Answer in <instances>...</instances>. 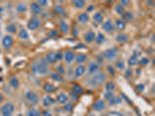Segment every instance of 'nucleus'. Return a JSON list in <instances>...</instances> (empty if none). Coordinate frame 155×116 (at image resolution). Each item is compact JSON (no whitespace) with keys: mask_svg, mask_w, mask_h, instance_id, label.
<instances>
[{"mask_svg":"<svg viewBox=\"0 0 155 116\" xmlns=\"http://www.w3.org/2000/svg\"><path fill=\"white\" fill-rule=\"evenodd\" d=\"M57 70V73H58L61 75H64V74H65V69L64 67H63L62 65H58V67H56Z\"/></svg>","mask_w":155,"mask_h":116,"instance_id":"obj_44","label":"nucleus"},{"mask_svg":"<svg viewBox=\"0 0 155 116\" xmlns=\"http://www.w3.org/2000/svg\"><path fill=\"white\" fill-rule=\"evenodd\" d=\"M42 103L43 105H44V107L48 108L51 107V106L53 105H54L55 103H56V101H55L52 97L48 95H45V96L44 97V98H43L42 100Z\"/></svg>","mask_w":155,"mask_h":116,"instance_id":"obj_9","label":"nucleus"},{"mask_svg":"<svg viewBox=\"0 0 155 116\" xmlns=\"http://www.w3.org/2000/svg\"><path fill=\"white\" fill-rule=\"evenodd\" d=\"M50 77L52 80H54V81H57V82H63L64 81V78L62 77V75L59 74L57 72H52L50 74Z\"/></svg>","mask_w":155,"mask_h":116,"instance_id":"obj_22","label":"nucleus"},{"mask_svg":"<svg viewBox=\"0 0 155 116\" xmlns=\"http://www.w3.org/2000/svg\"><path fill=\"white\" fill-rule=\"evenodd\" d=\"M73 108H74V105H73L72 103H70V102L66 103L65 105L64 106V111H68V112H71V111L73 110Z\"/></svg>","mask_w":155,"mask_h":116,"instance_id":"obj_40","label":"nucleus"},{"mask_svg":"<svg viewBox=\"0 0 155 116\" xmlns=\"http://www.w3.org/2000/svg\"><path fill=\"white\" fill-rule=\"evenodd\" d=\"M129 3H130V2L127 1V0H121V2H120V4H121L123 6H124V5H128Z\"/></svg>","mask_w":155,"mask_h":116,"instance_id":"obj_54","label":"nucleus"},{"mask_svg":"<svg viewBox=\"0 0 155 116\" xmlns=\"http://www.w3.org/2000/svg\"><path fill=\"white\" fill-rule=\"evenodd\" d=\"M99 65L95 62H91L88 66V74H95L99 70Z\"/></svg>","mask_w":155,"mask_h":116,"instance_id":"obj_11","label":"nucleus"},{"mask_svg":"<svg viewBox=\"0 0 155 116\" xmlns=\"http://www.w3.org/2000/svg\"><path fill=\"white\" fill-rule=\"evenodd\" d=\"M106 116H125L124 114L119 112V111H109V113H107Z\"/></svg>","mask_w":155,"mask_h":116,"instance_id":"obj_47","label":"nucleus"},{"mask_svg":"<svg viewBox=\"0 0 155 116\" xmlns=\"http://www.w3.org/2000/svg\"><path fill=\"white\" fill-rule=\"evenodd\" d=\"M56 100H57V102L59 103V104L64 105V104H66V103H68V102L69 98L64 93H63V92H61L60 94H58V95H57Z\"/></svg>","mask_w":155,"mask_h":116,"instance_id":"obj_13","label":"nucleus"},{"mask_svg":"<svg viewBox=\"0 0 155 116\" xmlns=\"http://www.w3.org/2000/svg\"><path fill=\"white\" fill-rule=\"evenodd\" d=\"M74 57H75V54L71 50H67L64 55V58L67 63H71L74 60Z\"/></svg>","mask_w":155,"mask_h":116,"instance_id":"obj_14","label":"nucleus"},{"mask_svg":"<svg viewBox=\"0 0 155 116\" xmlns=\"http://www.w3.org/2000/svg\"><path fill=\"white\" fill-rule=\"evenodd\" d=\"M85 67L84 65H80L78 66L74 70V75H75V77H80L83 75V74H85Z\"/></svg>","mask_w":155,"mask_h":116,"instance_id":"obj_16","label":"nucleus"},{"mask_svg":"<svg viewBox=\"0 0 155 116\" xmlns=\"http://www.w3.org/2000/svg\"><path fill=\"white\" fill-rule=\"evenodd\" d=\"M32 72L37 75H45L49 73V67L48 63L45 59L41 60L40 62L34 63L32 65Z\"/></svg>","mask_w":155,"mask_h":116,"instance_id":"obj_1","label":"nucleus"},{"mask_svg":"<svg viewBox=\"0 0 155 116\" xmlns=\"http://www.w3.org/2000/svg\"><path fill=\"white\" fill-rule=\"evenodd\" d=\"M37 3L41 5V6H42V5H46L48 4V1L47 0H39Z\"/></svg>","mask_w":155,"mask_h":116,"instance_id":"obj_53","label":"nucleus"},{"mask_svg":"<svg viewBox=\"0 0 155 116\" xmlns=\"http://www.w3.org/2000/svg\"><path fill=\"white\" fill-rule=\"evenodd\" d=\"M94 9V5H89V6H88V12H92V10H93Z\"/></svg>","mask_w":155,"mask_h":116,"instance_id":"obj_56","label":"nucleus"},{"mask_svg":"<svg viewBox=\"0 0 155 116\" xmlns=\"http://www.w3.org/2000/svg\"><path fill=\"white\" fill-rule=\"evenodd\" d=\"M45 60H47V62H48V63H56L57 58H56V55H55L54 52H53V51H51V52H49V53L47 54Z\"/></svg>","mask_w":155,"mask_h":116,"instance_id":"obj_17","label":"nucleus"},{"mask_svg":"<svg viewBox=\"0 0 155 116\" xmlns=\"http://www.w3.org/2000/svg\"><path fill=\"white\" fill-rule=\"evenodd\" d=\"M16 9L18 12H24L27 10V5L24 2H19L16 5Z\"/></svg>","mask_w":155,"mask_h":116,"instance_id":"obj_27","label":"nucleus"},{"mask_svg":"<svg viewBox=\"0 0 155 116\" xmlns=\"http://www.w3.org/2000/svg\"><path fill=\"white\" fill-rule=\"evenodd\" d=\"M84 38H85V42L88 43V44H91V43L95 40V34L93 31H88L85 34Z\"/></svg>","mask_w":155,"mask_h":116,"instance_id":"obj_15","label":"nucleus"},{"mask_svg":"<svg viewBox=\"0 0 155 116\" xmlns=\"http://www.w3.org/2000/svg\"><path fill=\"white\" fill-rule=\"evenodd\" d=\"M122 102V98L118 96H114L109 101V105H114L120 104Z\"/></svg>","mask_w":155,"mask_h":116,"instance_id":"obj_31","label":"nucleus"},{"mask_svg":"<svg viewBox=\"0 0 155 116\" xmlns=\"http://www.w3.org/2000/svg\"><path fill=\"white\" fill-rule=\"evenodd\" d=\"M1 18H2V16H0V19H1Z\"/></svg>","mask_w":155,"mask_h":116,"instance_id":"obj_62","label":"nucleus"},{"mask_svg":"<svg viewBox=\"0 0 155 116\" xmlns=\"http://www.w3.org/2000/svg\"><path fill=\"white\" fill-rule=\"evenodd\" d=\"M41 21L38 18L34 17L30 19V21L27 23V28L30 30H36L41 27Z\"/></svg>","mask_w":155,"mask_h":116,"instance_id":"obj_6","label":"nucleus"},{"mask_svg":"<svg viewBox=\"0 0 155 116\" xmlns=\"http://www.w3.org/2000/svg\"><path fill=\"white\" fill-rule=\"evenodd\" d=\"M115 10L118 14L122 15L124 12V7L120 3L116 4V7H115Z\"/></svg>","mask_w":155,"mask_h":116,"instance_id":"obj_39","label":"nucleus"},{"mask_svg":"<svg viewBox=\"0 0 155 116\" xmlns=\"http://www.w3.org/2000/svg\"><path fill=\"white\" fill-rule=\"evenodd\" d=\"M88 116H96V115H95V114H92H92H88Z\"/></svg>","mask_w":155,"mask_h":116,"instance_id":"obj_60","label":"nucleus"},{"mask_svg":"<svg viewBox=\"0 0 155 116\" xmlns=\"http://www.w3.org/2000/svg\"><path fill=\"white\" fill-rule=\"evenodd\" d=\"M78 22L81 23H86L89 21V16L86 12H83L81 14H80L78 17Z\"/></svg>","mask_w":155,"mask_h":116,"instance_id":"obj_24","label":"nucleus"},{"mask_svg":"<svg viewBox=\"0 0 155 116\" xmlns=\"http://www.w3.org/2000/svg\"><path fill=\"white\" fill-rule=\"evenodd\" d=\"M138 62H139V63L141 64V65L146 66L147 65L148 63H150V60H149L147 57H142Z\"/></svg>","mask_w":155,"mask_h":116,"instance_id":"obj_46","label":"nucleus"},{"mask_svg":"<svg viewBox=\"0 0 155 116\" xmlns=\"http://www.w3.org/2000/svg\"><path fill=\"white\" fill-rule=\"evenodd\" d=\"M15 111L14 105L10 102H6L0 108L1 116H12Z\"/></svg>","mask_w":155,"mask_h":116,"instance_id":"obj_3","label":"nucleus"},{"mask_svg":"<svg viewBox=\"0 0 155 116\" xmlns=\"http://www.w3.org/2000/svg\"><path fill=\"white\" fill-rule=\"evenodd\" d=\"M122 19L124 22H131L134 19V15L131 13L130 12H124L123 14L121 15Z\"/></svg>","mask_w":155,"mask_h":116,"instance_id":"obj_18","label":"nucleus"},{"mask_svg":"<svg viewBox=\"0 0 155 116\" xmlns=\"http://www.w3.org/2000/svg\"><path fill=\"white\" fill-rule=\"evenodd\" d=\"M4 100V96L3 95H2V93L1 92H0V103L1 102H2V101Z\"/></svg>","mask_w":155,"mask_h":116,"instance_id":"obj_57","label":"nucleus"},{"mask_svg":"<svg viewBox=\"0 0 155 116\" xmlns=\"http://www.w3.org/2000/svg\"><path fill=\"white\" fill-rule=\"evenodd\" d=\"M43 88H44V92H46L47 93H52V92H55V90H56V88L49 82L44 83Z\"/></svg>","mask_w":155,"mask_h":116,"instance_id":"obj_19","label":"nucleus"},{"mask_svg":"<svg viewBox=\"0 0 155 116\" xmlns=\"http://www.w3.org/2000/svg\"><path fill=\"white\" fill-rule=\"evenodd\" d=\"M116 40L118 42H127V41L129 40V37L127 35V34H120L116 36Z\"/></svg>","mask_w":155,"mask_h":116,"instance_id":"obj_29","label":"nucleus"},{"mask_svg":"<svg viewBox=\"0 0 155 116\" xmlns=\"http://www.w3.org/2000/svg\"><path fill=\"white\" fill-rule=\"evenodd\" d=\"M107 71L109 72V74L111 76H115L116 74V71H115V68L111 65L107 66Z\"/></svg>","mask_w":155,"mask_h":116,"instance_id":"obj_48","label":"nucleus"},{"mask_svg":"<svg viewBox=\"0 0 155 116\" xmlns=\"http://www.w3.org/2000/svg\"><path fill=\"white\" fill-rule=\"evenodd\" d=\"M96 61L98 64H103L104 63V57L102 55H97L96 56Z\"/></svg>","mask_w":155,"mask_h":116,"instance_id":"obj_49","label":"nucleus"},{"mask_svg":"<svg viewBox=\"0 0 155 116\" xmlns=\"http://www.w3.org/2000/svg\"><path fill=\"white\" fill-rule=\"evenodd\" d=\"M106 108V102L102 99L96 101L93 104V109L96 111H101Z\"/></svg>","mask_w":155,"mask_h":116,"instance_id":"obj_10","label":"nucleus"},{"mask_svg":"<svg viewBox=\"0 0 155 116\" xmlns=\"http://www.w3.org/2000/svg\"><path fill=\"white\" fill-rule=\"evenodd\" d=\"M137 89L140 92H143V90H144V85H142V84L137 85Z\"/></svg>","mask_w":155,"mask_h":116,"instance_id":"obj_52","label":"nucleus"},{"mask_svg":"<svg viewBox=\"0 0 155 116\" xmlns=\"http://www.w3.org/2000/svg\"><path fill=\"white\" fill-rule=\"evenodd\" d=\"M103 97H104V98L106 99V100H107L108 102H109L112 98L114 97V94L113 93V92H106V93L104 94V95H103Z\"/></svg>","mask_w":155,"mask_h":116,"instance_id":"obj_45","label":"nucleus"},{"mask_svg":"<svg viewBox=\"0 0 155 116\" xmlns=\"http://www.w3.org/2000/svg\"><path fill=\"white\" fill-rule=\"evenodd\" d=\"M116 66L120 70H124V68H125V63H124V62L123 60H118V61L116 62Z\"/></svg>","mask_w":155,"mask_h":116,"instance_id":"obj_43","label":"nucleus"},{"mask_svg":"<svg viewBox=\"0 0 155 116\" xmlns=\"http://www.w3.org/2000/svg\"><path fill=\"white\" fill-rule=\"evenodd\" d=\"M106 78H107V77H106V74H104V73L95 74H94L93 77L89 81V84L92 87L100 86L101 85H102L106 81Z\"/></svg>","mask_w":155,"mask_h":116,"instance_id":"obj_2","label":"nucleus"},{"mask_svg":"<svg viewBox=\"0 0 155 116\" xmlns=\"http://www.w3.org/2000/svg\"><path fill=\"white\" fill-rule=\"evenodd\" d=\"M72 4L77 9H82L85 5V2L84 0H74L72 1Z\"/></svg>","mask_w":155,"mask_h":116,"instance_id":"obj_28","label":"nucleus"},{"mask_svg":"<svg viewBox=\"0 0 155 116\" xmlns=\"http://www.w3.org/2000/svg\"><path fill=\"white\" fill-rule=\"evenodd\" d=\"M19 37L22 40H27L29 38V34L27 30H24V29H22L19 32Z\"/></svg>","mask_w":155,"mask_h":116,"instance_id":"obj_32","label":"nucleus"},{"mask_svg":"<svg viewBox=\"0 0 155 116\" xmlns=\"http://www.w3.org/2000/svg\"><path fill=\"white\" fill-rule=\"evenodd\" d=\"M138 63V59H137V51L134 52V54L130 57V59L128 60V64L130 66H135Z\"/></svg>","mask_w":155,"mask_h":116,"instance_id":"obj_21","label":"nucleus"},{"mask_svg":"<svg viewBox=\"0 0 155 116\" xmlns=\"http://www.w3.org/2000/svg\"><path fill=\"white\" fill-rule=\"evenodd\" d=\"M42 115L43 116H53V114H52V113H51V111H48V110H44V111H43Z\"/></svg>","mask_w":155,"mask_h":116,"instance_id":"obj_51","label":"nucleus"},{"mask_svg":"<svg viewBox=\"0 0 155 116\" xmlns=\"http://www.w3.org/2000/svg\"><path fill=\"white\" fill-rule=\"evenodd\" d=\"M25 98L29 103L32 105H36L39 102V97L35 92L30 90L25 94Z\"/></svg>","mask_w":155,"mask_h":116,"instance_id":"obj_4","label":"nucleus"},{"mask_svg":"<svg viewBox=\"0 0 155 116\" xmlns=\"http://www.w3.org/2000/svg\"><path fill=\"white\" fill-rule=\"evenodd\" d=\"M95 44H98V45H101L103 43L105 42L106 40V37H105L104 34H102V33H99V34H97V36L95 37Z\"/></svg>","mask_w":155,"mask_h":116,"instance_id":"obj_26","label":"nucleus"},{"mask_svg":"<svg viewBox=\"0 0 155 116\" xmlns=\"http://www.w3.org/2000/svg\"><path fill=\"white\" fill-rule=\"evenodd\" d=\"M102 29L103 30H105L106 33H110L111 34V33H113L115 30V25L109 19V20H107V21H106L102 24Z\"/></svg>","mask_w":155,"mask_h":116,"instance_id":"obj_8","label":"nucleus"},{"mask_svg":"<svg viewBox=\"0 0 155 116\" xmlns=\"http://www.w3.org/2000/svg\"><path fill=\"white\" fill-rule=\"evenodd\" d=\"M2 47L5 49H9L13 44V39L10 35H5V37L2 38Z\"/></svg>","mask_w":155,"mask_h":116,"instance_id":"obj_7","label":"nucleus"},{"mask_svg":"<svg viewBox=\"0 0 155 116\" xmlns=\"http://www.w3.org/2000/svg\"><path fill=\"white\" fill-rule=\"evenodd\" d=\"M5 30L9 34H15L16 30H17V27H16V26L15 24H9L6 27Z\"/></svg>","mask_w":155,"mask_h":116,"instance_id":"obj_33","label":"nucleus"},{"mask_svg":"<svg viewBox=\"0 0 155 116\" xmlns=\"http://www.w3.org/2000/svg\"><path fill=\"white\" fill-rule=\"evenodd\" d=\"M9 84L12 86V88H15V89H17L19 87V81L17 79V77H16L15 76H12L9 79Z\"/></svg>","mask_w":155,"mask_h":116,"instance_id":"obj_25","label":"nucleus"},{"mask_svg":"<svg viewBox=\"0 0 155 116\" xmlns=\"http://www.w3.org/2000/svg\"><path fill=\"white\" fill-rule=\"evenodd\" d=\"M72 92H75L76 94H78V95H81V94H82L83 92H84V90H83V88H81L80 85H73L72 86Z\"/></svg>","mask_w":155,"mask_h":116,"instance_id":"obj_35","label":"nucleus"},{"mask_svg":"<svg viewBox=\"0 0 155 116\" xmlns=\"http://www.w3.org/2000/svg\"><path fill=\"white\" fill-rule=\"evenodd\" d=\"M74 60H75L76 63H85L87 60V56L84 53H78V54L75 55Z\"/></svg>","mask_w":155,"mask_h":116,"instance_id":"obj_23","label":"nucleus"},{"mask_svg":"<svg viewBox=\"0 0 155 116\" xmlns=\"http://www.w3.org/2000/svg\"><path fill=\"white\" fill-rule=\"evenodd\" d=\"M118 53V49L117 48H110L107 49L102 53V56L108 60H113Z\"/></svg>","mask_w":155,"mask_h":116,"instance_id":"obj_5","label":"nucleus"},{"mask_svg":"<svg viewBox=\"0 0 155 116\" xmlns=\"http://www.w3.org/2000/svg\"><path fill=\"white\" fill-rule=\"evenodd\" d=\"M58 34V30H50V31L48 32V34H47V36H48V37H50V38H53V37H57Z\"/></svg>","mask_w":155,"mask_h":116,"instance_id":"obj_42","label":"nucleus"},{"mask_svg":"<svg viewBox=\"0 0 155 116\" xmlns=\"http://www.w3.org/2000/svg\"><path fill=\"white\" fill-rule=\"evenodd\" d=\"M2 12H3V8L2 6H0V16H2Z\"/></svg>","mask_w":155,"mask_h":116,"instance_id":"obj_58","label":"nucleus"},{"mask_svg":"<svg viewBox=\"0 0 155 116\" xmlns=\"http://www.w3.org/2000/svg\"><path fill=\"white\" fill-rule=\"evenodd\" d=\"M115 27H116L119 30L122 31V30H124L126 28V24L121 19H117L116 21V26H115Z\"/></svg>","mask_w":155,"mask_h":116,"instance_id":"obj_30","label":"nucleus"},{"mask_svg":"<svg viewBox=\"0 0 155 116\" xmlns=\"http://www.w3.org/2000/svg\"><path fill=\"white\" fill-rule=\"evenodd\" d=\"M59 27H60V30L62 34H67L69 31V27L68 23L64 20H61L59 23Z\"/></svg>","mask_w":155,"mask_h":116,"instance_id":"obj_20","label":"nucleus"},{"mask_svg":"<svg viewBox=\"0 0 155 116\" xmlns=\"http://www.w3.org/2000/svg\"><path fill=\"white\" fill-rule=\"evenodd\" d=\"M70 98L72 102H78V99H79V95H78V94H76L75 92H70Z\"/></svg>","mask_w":155,"mask_h":116,"instance_id":"obj_41","label":"nucleus"},{"mask_svg":"<svg viewBox=\"0 0 155 116\" xmlns=\"http://www.w3.org/2000/svg\"><path fill=\"white\" fill-rule=\"evenodd\" d=\"M125 116H126V115H125Z\"/></svg>","mask_w":155,"mask_h":116,"instance_id":"obj_63","label":"nucleus"},{"mask_svg":"<svg viewBox=\"0 0 155 116\" xmlns=\"http://www.w3.org/2000/svg\"><path fill=\"white\" fill-rule=\"evenodd\" d=\"M54 11L57 14L63 15V16H65L66 15L65 10H64V9L62 6H61V5H57L56 7L54 8Z\"/></svg>","mask_w":155,"mask_h":116,"instance_id":"obj_38","label":"nucleus"},{"mask_svg":"<svg viewBox=\"0 0 155 116\" xmlns=\"http://www.w3.org/2000/svg\"><path fill=\"white\" fill-rule=\"evenodd\" d=\"M132 75V70L130 69H127V70L126 71V76L127 77H130Z\"/></svg>","mask_w":155,"mask_h":116,"instance_id":"obj_55","label":"nucleus"},{"mask_svg":"<svg viewBox=\"0 0 155 116\" xmlns=\"http://www.w3.org/2000/svg\"><path fill=\"white\" fill-rule=\"evenodd\" d=\"M16 116H23V114H17Z\"/></svg>","mask_w":155,"mask_h":116,"instance_id":"obj_61","label":"nucleus"},{"mask_svg":"<svg viewBox=\"0 0 155 116\" xmlns=\"http://www.w3.org/2000/svg\"><path fill=\"white\" fill-rule=\"evenodd\" d=\"M147 3H149V4H150V5H153V2H150V1H147Z\"/></svg>","mask_w":155,"mask_h":116,"instance_id":"obj_59","label":"nucleus"},{"mask_svg":"<svg viewBox=\"0 0 155 116\" xmlns=\"http://www.w3.org/2000/svg\"><path fill=\"white\" fill-rule=\"evenodd\" d=\"M56 55L57 60H62L64 59V54L61 51H58L57 53H55Z\"/></svg>","mask_w":155,"mask_h":116,"instance_id":"obj_50","label":"nucleus"},{"mask_svg":"<svg viewBox=\"0 0 155 116\" xmlns=\"http://www.w3.org/2000/svg\"><path fill=\"white\" fill-rule=\"evenodd\" d=\"M93 19L96 23H102L103 21V16H102L100 12H96L93 16Z\"/></svg>","mask_w":155,"mask_h":116,"instance_id":"obj_36","label":"nucleus"},{"mask_svg":"<svg viewBox=\"0 0 155 116\" xmlns=\"http://www.w3.org/2000/svg\"><path fill=\"white\" fill-rule=\"evenodd\" d=\"M105 87H106V90L107 92H113V90H115V88H116V85L112 81H108V82H106Z\"/></svg>","mask_w":155,"mask_h":116,"instance_id":"obj_37","label":"nucleus"},{"mask_svg":"<svg viewBox=\"0 0 155 116\" xmlns=\"http://www.w3.org/2000/svg\"><path fill=\"white\" fill-rule=\"evenodd\" d=\"M30 9H31L32 13L35 16L40 15L42 12V7L37 2H32L30 4Z\"/></svg>","mask_w":155,"mask_h":116,"instance_id":"obj_12","label":"nucleus"},{"mask_svg":"<svg viewBox=\"0 0 155 116\" xmlns=\"http://www.w3.org/2000/svg\"><path fill=\"white\" fill-rule=\"evenodd\" d=\"M27 116H41V113L35 108H31L27 112Z\"/></svg>","mask_w":155,"mask_h":116,"instance_id":"obj_34","label":"nucleus"}]
</instances>
